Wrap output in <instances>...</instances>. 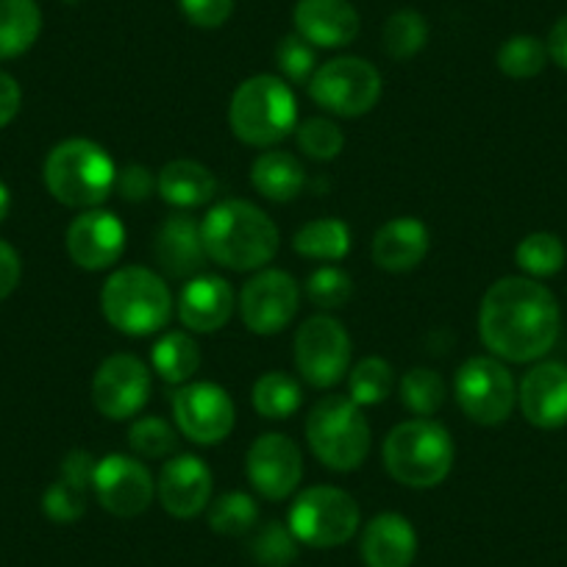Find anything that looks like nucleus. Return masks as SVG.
Returning <instances> with one entry per match:
<instances>
[{
    "instance_id": "nucleus-14",
    "label": "nucleus",
    "mask_w": 567,
    "mask_h": 567,
    "mask_svg": "<svg viewBox=\"0 0 567 567\" xmlns=\"http://www.w3.org/2000/svg\"><path fill=\"white\" fill-rule=\"evenodd\" d=\"M151 398V370L134 353H114L103 359L92 379V401L109 420H128Z\"/></svg>"
},
{
    "instance_id": "nucleus-5",
    "label": "nucleus",
    "mask_w": 567,
    "mask_h": 567,
    "mask_svg": "<svg viewBox=\"0 0 567 567\" xmlns=\"http://www.w3.org/2000/svg\"><path fill=\"white\" fill-rule=\"evenodd\" d=\"M112 156L92 140H64L48 154L42 178L59 204L70 209H97L114 189Z\"/></svg>"
},
{
    "instance_id": "nucleus-44",
    "label": "nucleus",
    "mask_w": 567,
    "mask_h": 567,
    "mask_svg": "<svg viewBox=\"0 0 567 567\" xmlns=\"http://www.w3.org/2000/svg\"><path fill=\"white\" fill-rule=\"evenodd\" d=\"M184 18L198 29H220L234 12V0H178Z\"/></svg>"
},
{
    "instance_id": "nucleus-12",
    "label": "nucleus",
    "mask_w": 567,
    "mask_h": 567,
    "mask_svg": "<svg viewBox=\"0 0 567 567\" xmlns=\"http://www.w3.org/2000/svg\"><path fill=\"white\" fill-rule=\"evenodd\" d=\"M173 420L178 432L198 445H217L234 432V401L223 386L212 381L182 384L173 395Z\"/></svg>"
},
{
    "instance_id": "nucleus-26",
    "label": "nucleus",
    "mask_w": 567,
    "mask_h": 567,
    "mask_svg": "<svg viewBox=\"0 0 567 567\" xmlns=\"http://www.w3.org/2000/svg\"><path fill=\"white\" fill-rule=\"evenodd\" d=\"M250 182H254L256 193L265 195L267 200L290 204L307 187V171L287 151H265L256 156L254 167H250Z\"/></svg>"
},
{
    "instance_id": "nucleus-33",
    "label": "nucleus",
    "mask_w": 567,
    "mask_h": 567,
    "mask_svg": "<svg viewBox=\"0 0 567 567\" xmlns=\"http://www.w3.org/2000/svg\"><path fill=\"white\" fill-rule=\"evenodd\" d=\"M545 64H548V48L532 34L509 37L498 48V70L515 81L534 79L543 73Z\"/></svg>"
},
{
    "instance_id": "nucleus-23",
    "label": "nucleus",
    "mask_w": 567,
    "mask_h": 567,
    "mask_svg": "<svg viewBox=\"0 0 567 567\" xmlns=\"http://www.w3.org/2000/svg\"><path fill=\"white\" fill-rule=\"evenodd\" d=\"M414 556H417V534L403 515L384 512L364 526V567H412Z\"/></svg>"
},
{
    "instance_id": "nucleus-38",
    "label": "nucleus",
    "mask_w": 567,
    "mask_h": 567,
    "mask_svg": "<svg viewBox=\"0 0 567 567\" xmlns=\"http://www.w3.org/2000/svg\"><path fill=\"white\" fill-rule=\"evenodd\" d=\"M298 148L315 162H331L346 148V134L329 117H309L296 128Z\"/></svg>"
},
{
    "instance_id": "nucleus-36",
    "label": "nucleus",
    "mask_w": 567,
    "mask_h": 567,
    "mask_svg": "<svg viewBox=\"0 0 567 567\" xmlns=\"http://www.w3.org/2000/svg\"><path fill=\"white\" fill-rule=\"evenodd\" d=\"M259 520L256 501L248 493H226L209 506V526L212 532L223 537H243Z\"/></svg>"
},
{
    "instance_id": "nucleus-7",
    "label": "nucleus",
    "mask_w": 567,
    "mask_h": 567,
    "mask_svg": "<svg viewBox=\"0 0 567 567\" xmlns=\"http://www.w3.org/2000/svg\"><path fill=\"white\" fill-rule=\"evenodd\" d=\"M307 440L312 454L337 473L362 467L370 454V423L362 406L346 395H326L309 409Z\"/></svg>"
},
{
    "instance_id": "nucleus-16",
    "label": "nucleus",
    "mask_w": 567,
    "mask_h": 567,
    "mask_svg": "<svg viewBox=\"0 0 567 567\" xmlns=\"http://www.w3.org/2000/svg\"><path fill=\"white\" fill-rule=\"evenodd\" d=\"M256 493L267 501L290 498L303 478V454L287 434H261L245 456Z\"/></svg>"
},
{
    "instance_id": "nucleus-45",
    "label": "nucleus",
    "mask_w": 567,
    "mask_h": 567,
    "mask_svg": "<svg viewBox=\"0 0 567 567\" xmlns=\"http://www.w3.org/2000/svg\"><path fill=\"white\" fill-rule=\"evenodd\" d=\"M95 467H97V460L90 454V451H70L68 456L62 460V476L64 482L75 484V487L81 489H90L92 482H95Z\"/></svg>"
},
{
    "instance_id": "nucleus-43",
    "label": "nucleus",
    "mask_w": 567,
    "mask_h": 567,
    "mask_svg": "<svg viewBox=\"0 0 567 567\" xmlns=\"http://www.w3.org/2000/svg\"><path fill=\"white\" fill-rule=\"evenodd\" d=\"M114 189L128 204H142V200H148L154 195L156 178L145 165H125L114 176Z\"/></svg>"
},
{
    "instance_id": "nucleus-21",
    "label": "nucleus",
    "mask_w": 567,
    "mask_h": 567,
    "mask_svg": "<svg viewBox=\"0 0 567 567\" xmlns=\"http://www.w3.org/2000/svg\"><path fill=\"white\" fill-rule=\"evenodd\" d=\"M234 307L237 296L226 278L195 276L178 296V320L195 334H212L231 320Z\"/></svg>"
},
{
    "instance_id": "nucleus-22",
    "label": "nucleus",
    "mask_w": 567,
    "mask_h": 567,
    "mask_svg": "<svg viewBox=\"0 0 567 567\" xmlns=\"http://www.w3.org/2000/svg\"><path fill=\"white\" fill-rule=\"evenodd\" d=\"M156 265L173 278H195L206 265V245L200 223L189 215H171L154 237Z\"/></svg>"
},
{
    "instance_id": "nucleus-13",
    "label": "nucleus",
    "mask_w": 567,
    "mask_h": 567,
    "mask_svg": "<svg viewBox=\"0 0 567 567\" xmlns=\"http://www.w3.org/2000/svg\"><path fill=\"white\" fill-rule=\"evenodd\" d=\"M301 307V287L284 270H261L239 292V318L254 334L270 337L292 323Z\"/></svg>"
},
{
    "instance_id": "nucleus-20",
    "label": "nucleus",
    "mask_w": 567,
    "mask_h": 567,
    "mask_svg": "<svg viewBox=\"0 0 567 567\" xmlns=\"http://www.w3.org/2000/svg\"><path fill=\"white\" fill-rule=\"evenodd\" d=\"M296 34L312 42L315 48H346L359 37L357 7L351 0H298Z\"/></svg>"
},
{
    "instance_id": "nucleus-31",
    "label": "nucleus",
    "mask_w": 567,
    "mask_h": 567,
    "mask_svg": "<svg viewBox=\"0 0 567 567\" xmlns=\"http://www.w3.org/2000/svg\"><path fill=\"white\" fill-rule=\"evenodd\" d=\"M567 250L561 239L550 231H534L520 239L515 250V261L526 276L548 278L565 267Z\"/></svg>"
},
{
    "instance_id": "nucleus-11",
    "label": "nucleus",
    "mask_w": 567,
    "mask_h": 567,
    "mask_svg": "<svg viewBox=\"0 0 567 567\" xmlns=\"http://www.w3.org/2000/svg\"><path fill=\"white\" fill-rule=\"evenodd\" d=\"M296 364L307 384L329 390L351 368V337L340 320L315 315L296 334Z\"/></svg>"
},
{
    "instance_id": "nucleus-30",
    "label": "nucleus",
    "mask_w": 567,
    "mask_h": 567,
    "mask_svg": "<svg viewBox=\"0 0 567 567\" xmlns=\"http://www.w3.org/2000/svg\"><path fill=\"white\" fill-rule=\"evenodd\" d=\"M254 409L267 420H287L301 409V384L290 373L270 370L261 379H256L250 392Z\"/></svg>"
},
{
    "instance_id": "nucleus-4",
    "label": "nucleus",
    "mask_w": 567,
    "mask_h": 567,
    "mask_svg": "<svg viewBox=\"0 0 567 567\" xmlns=\"http://www.w3.org/2000/svg\"><path fill=\"white\" fill-rule=\"evenodd\" d=\"M454 440L449 429L432 417L403 420L386 434L384 467L398 484L412 489H432L449 478L454 467Z\"/></svg>"
},
{
    "instance_id": "nucleus-42",
    "label": "nucleus",
    "mask_w": 567,
    "mask_h": 567,
    "mask_svg": "<svg viewBox=\"0 0 567 567\" xmlns=\"http://www.w3.org/2000/svg\"><path fill=\"white\" fill-rule=\"evenodd\" d=\"M42 512L53 523H75L86 512V489L59 478L42 495Z\"/></svg>"
},
{
    "instance_id": "nucleus-46",
    "label": "nucleus",
    "mask_w": 567,
    "mask_h": 567,
    "mask_svg": "<svg viewBox=\"0 0 567 567\" xmlns=\"http://www.w3.org/2000/svg\"><path fill=\"white\" fill-rule=\"evenodd\" d=\"M20 276H23L20 254L7 243V239H0V301H7V298L18 290Z\"/></svg>"
},
{
    "instance_id": "nucleus-9",
    "label": "nucleus",
    "mask_w": 567,
    "mask_h": 567,
    "mask_svg": "<svg viewBox=\"0 0 567 567\" xmlns=\"http://www.w3.org/2000/svg\"><path fill=\"white\" fill-rule=\"evenodd\" d=\"M309 95L337 117H362L379 103L381 73L359 56H337L315 70Z\"/></svg>"
},
{
    "instance_id": "nucleus-3",
    "label": "nucleus",
    "mask_w": 567,
    "mask_h": 567,
    "mask_svg": "<svg viewBox=\"0 0 567 567\" xmlns=\"http://www.w3.org/2000/svg\"><path fill=\"white\" fill-rule=\"evenodd\" d=\"M101 312L120 334L148 337L171 323L173 292L151 267H120L103 284Z\"/></svg>"
},
{
    "instance_id": "nucleus-47",
    "label": "nucleus",
    "mask_w": 567,
    "mask_h": 567,
    "mask_svg": "<svg viewBox=\"0 0 567 567\" xmlns=\"http://www.w3.org/2000/svg\"><path fill=\"white\" fill-rule=\"evenodd\" d=\"M20 103H23V92L20 84L9 73L0 70V128H7L20 112Z\"/></svg>"
},
{
    "instance_id": "nucleus-6",
    "label": "nucleus",
    "mask_w": 567,
    "mask_h": 567,
    "mask_svg": "<svg viewBox=\"0 0 567 567\" xmlns=\"http://www.w3.org/2000/svg\"><path fill=\"white\" fill-rule=\"evenodd\" d=\"M228 123L237 140L270 148L298 128V103L290 84L278 75H254L234 90Z\"/></svg>"
},
{
    "instance_id": "nucleus-49",
    "label": "nucleus",
    "mask_w": 567,
    "mask_h": 567,
    "mask_svg": "<svg viewBox=\"0 0 567 567\" xmlns=\"http://www.w3.org/2000/svg\"><path fill=\"white\" fill-rule=\"evenodd\" d=\"M9 209H12V195H9V187L0 182V223L7 220Z\"/></svg>"
},
{
    "instance_id": "nucleus-32",
    "label": "nucleus",
    "mask_w": 567,
    "mask_h": 567,
    "mask_svg": "<svg viewBox=\"0 0 567 567\" xmlns=\"http://www.w3.org/2000/svg\"><path fill=\"white\" fill-rule=\"evenodd\" d=\"M425 42H429V23L414 9H401L384 23V51L398 62L417 56Z\"/></svg>"
},
{
    "instance_id": "nucleus-10",
    "label": "nucleus",
    "mask_w": 567,
    "mask_h": 567,
    "mask_svg": "<svg viewBox=\"0 0 567 567\" xmlns=\"http://www.w3.org/2000/svg\"><path fill=\"white\" fill-rule=\"evenodd\" d=\"M456 401L462 412L482 425H498L517 403V386L504 362L493 357H473L456 370Z\"/></svg>"
},
{
    "instance_id": "nucleus-34",
    "label": "nucleus",
    "mask_w": 567,
    "mask_h": 567,
    "mask_svg": "<svg viewBox=\"0 0 567 567\" xmlns=\"http://www.w3.org/2000/svg\"><path fill=\"white\" fill-rule=\"evenodd\" d=\"M403 406L420 417H432L445 403V381L437 370L414 368L401 379Z\"/></svg>"
},
{
    "instance_id": "nucleus-50",
    "label": "nucleus",
    "mask_w": 567,
    "mask_h": 567,
    "mask_svg": "<svg viewBox=\"0 0 567 567\" xmlns=\"http://www.w3.org/2000/svg\"><path fill=\"white\" fill-rule=\"evenodd\" d=\"M64 3H81V0H64Z\"/></svg>"
},
{
    "instance_id": "nucleus-18",
    "label": "nucleus",
    "mask_w": 567,
    "mask_h": 567,
    "mask_svg": "<svg viewBox=\"0 0 567 567\" xmlns=\"http://www.w3.org/2000/svg\"><path fill=\"white\" fill-rule=\"evenodd\" d=\"M212 489H215L212 471L204 460L189 454L165 462L159 482H156V495H159L162 506L167 515L178 517V520L200 515L212 504Z\"/></svg>"
},
{
    "instance_id": "nucleus-19",
    "label": "nucleus",
    "mask_w": 567,
    "mask_h": 567,
    "mask_svg": "<svg viewBox=\"0 0 567 567\" xmlns=\"http://www.w3.org/2000/svg\"><path fill=\"white\" fill-rule=\"evenodd\" d=\"M523 417L537 429H561L567 423V364L539 362L523 375L517 390Z\"/></svg>"
},
{
    "instance_id": "nucleus-39",
    "label": "nucleus",
    "mask_w": 567,
    "mask_h": 567,
    "mask_svg": "<svg viewBox=\"0 0 567 567\" xmlns=\"http://www.w3.org/2000/svg\"><path fill=\"white\" fill-rule=\"evenodd\" d=\"M128 445L142 460H165L176 451L178 440L173 425L162 417H140L128 429Z\"/></svg>"
},
{
    "instance_id": "nucleus-27",
    "label": "nucleus",
    "mask_w": 567,
    "mask_h": 567,
    "mask_svg": "<svg viewBox=\"0 0 567 567\" xmlns=\"http://www.w3.org/2000/svg\"><path fill=\"white\" fill-rule=\"evenodd\" d=\"M40 31L42 12L37 0H0V62L29 53Z\"/></svg>"
},
{
    "instance_id": "nucleus-35",
    "label": "nucleus",
    "mask_w": 567,
    "mask_h": 567,
    "mask_svg": "<svg viewBox=\"0 0 567 567\" xmlns=\"http://www.w3.org/2000/svg\"><path fill=\"white\" fill-rule=\"evenodd\" d=\"M348 384H351V401H357L359 406H375V403H384L392 395L395 373H392L386 359L368 357L351 370Z\"/></svg>"
},
{
    "instance_id": "nucleus-24",
    "label": "nucleus",
    "mask_w": 567,
    "mask_h": 567,
    "mask_svg": "<svg viewBox=\"0 0 567 567\" xmlns=\"http://www.w3.org/2000/svg\"><path fill=\"white\" fill-rule=\"evenodd\" d=\"M429 228L417 217H395L373 237V261L386 272H409L429 254Z\"/></svg>"
},
{
    "instance_id": "nucleus-17",
    "label": "nucleus",
    "mask_w": 567,
    "mask_h": 567,
    "mask_svg": "<svg viewBox=\"0 0 567 567\" xmlns=\"http://www.w3.org/2000/svg\"><path fill=\"white\" fill-rule=\"evenodd\" d=\"M125 226L114 212L86 209L70 223L68 254L84 270H106L123 256Z\"/></svg>"
},
{
    "instance_id": "nucleus-29",
    "label": "nucleus",
    "mask_w": 567,
    "mask_h": 567,
    "mask_svg": "<svg viewBox=\"0 0 567 567\" xmlns=\"http://www.w3.org/2000/svg\"><path fill=\"white\" fill-rule=\"evenodd\" d=\"M292 248L301 256L320 261H340L351 250V228L337 217H320L298 228L292 237Z\"/></svg>"
},
{
    "instance_id": "nucleus-8",
    "label": "nucleus",
    "mask_w": 567,
    "mask_h": 567,
    "mask_svg": "<svg viewBox=\"0 0 567 567\" xmlns=\"http://www.w3.org/2000/svg\"><path fill=\"white\" fill-rule=\"evenodd\" d=\"M359 517L362 515L353 495L340 487L318 484L298 495L287 526L292 528L298 543H307L309 548H337L357 534Z\"/></svg>"
},
{
    "instance_id": "nucleus-2",
    "label": "nucleus",
    "mask_w": 567,
    "mask_h": 567,
    "mask_svg": "<svg viewBox=\"0 0 567 567\" xmlns=\"http://www.w3.org/2000/svg\"><path fill=\"white\" fill-rule=\"evenodd\" d=\"M206 256L228 270H259L278 254V228L248 200H223L200 223Z\"/></svg>"
},
{
    "instance_id": "nucleus-40",
    "label": "nucleus",
    "mask_w": 567,
    "mask_h": 567,
    "mask_svg": "<svg viewBox=\"0 0 567 567\" xmlns=\"http://www.w3.org/2000/svg\"><path fill=\"white\" fill-rule=\"evenodd\" d=\"M353 296V281L340 267H318L307 278V298L318 309H342Z\"/></svg>"
},
{
    "instance_id": "nucleus-48",
    "label": "nucleus",
    "mask_w": 567,
    "mask_h": 567,
    "mask_svg": "<svg viewBox=\"0 0 567 567\" xmlns=\"http://www.w3.org/2000/svg\"><path fill=\"white\" fill-rule=\"evenodd\" d=\"M545 48H548V59H554L561 70H567V14L561 20H556Z\"/></svg>"
},
{
    "instance_id": "nucleus-28",
    "label": "nucleus",
    "mask_w": 567,
    "mask_h": 567,
    "mask_svg": "<svg viewBox=\"0 0 567 567\" xmlns=\"http://www.w3.org/2000/svg\"><path fill=\"white\" fill-rule=\"evenodd\" d=\"M151 362L167 384H189L200 368V348L187 331H167L154 346Z\"/></svg>"
},
{
    "instance_id": "nucleus-1",
    "label": "nucleus",
    "mask_w": 567,
    "mask_h": 567,
    "mask_svg": "<svg viewBox=\"0 0 567 567\" xmlns=\"http://www.w3.org/2000/svg\"><path fill=\"white\" fill-rule=\"evenodd\" d=\"M559 303L545 284L506 276L484 292L478 309L482 342L506 362H537L559 340Z\"/></svg>"
},
{
    "instance_id": "nucleus-41",
    "label": "nucleus",
    "mask_w": 567,
    "mask_h": 567,
    "mask_svg": "<svg viewBox=\"0 0 567 567\" xmlns=\"http://www.w3.org/2000/svg\"><path fill=\"white\" fill-rule=\"evenodd\" d=\"M276 64L284 75L296 84H309L318 70V48L301 34H287L276 48Z\"/></svg>"
},
{
    "instance_id": "nucleus-37",
    "label": "nucleus",
    "mask_w": 567,
    "mask_h": 567,
    "mask_svg": "<svg viewBox=\"0 0 567 567\" xmlns=\"http://www.w3.org/2000/svg\"><path fill=\"white\" fill-rule=\"evenodd\" d=\"M250 556L261 567H287L298 559V537L287 523H267L250 539Z\"/></svg>"
},
{
    "instance_id": "nucleus-25",
    "label": "nucleus",
    "mask_w": 567,
    "mask_h": 567,
    "mask_svg": "<svg viewBox=\"0 0 567 567\" xmlns=\"http://www.w3.org/2000/svg\"><path fill=\"white\" fill-rule=\"evenodd\" d=\"M156 193L162 200L178 209H195L215 198L217 182L209 167L193 159L167 162L156 176Z\"/></svg>"
},
{
    "instance_id": "nucleus-15",
    "label": "nucleus",
    "mask_w": 567,
    "mask_h": 567,
    "mask_svg": "<svg viewBox=\"0 0 567 567\" xmlns=\"http://www.w3.org/2000/svg\"><path fill=\"white\" fill-rule=\"evenodd\" d=\"M92 489L103 509L114 517H136L154 501L156 482L145 462L125 454H109L97 460Z\"/></svg>"
}]
</instances>
